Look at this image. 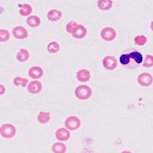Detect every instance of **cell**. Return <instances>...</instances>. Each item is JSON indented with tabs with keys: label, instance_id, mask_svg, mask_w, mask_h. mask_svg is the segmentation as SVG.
Segmentation results:
<instances>
[{
	"label": "cell",
	"instance_id": "cell-1",
	"mask_svg": "<svg viewBox=\"0 0 153 153\" xmlns=\"http://www.w3.org/2000/svg\"><path fill=\"white\" fill-rule=\"evenodd\" d=\"M121 66L125 69L134 70L138 69L143 61V57L140 51L136 49L124 50L119 57Z\"/></svg>",
	"mask_w": 153,
	"mask_h": 153
},
{
	"label": "cell",
	"instance_id": "cell-28",
	"mask_svg": "<svg viewBox=\"0 0 153 153\" xmlns=\"http://www.w3.org/2000/svg\"><path fill=\"white\" fill-rule=\"evenodd\" d=\"M121 153H132V152H131L130 151H123Z\"/></svg>",
	"mask_w": 153,
	"mask_h": 153
},
{
	"label": "cell",
	"instance_id": "cell-13",
	"mask_svg": "<svg viewBox=\"0 0 153 153\" xmlns=\"http://www.w3.org/2000/svg\"><path fill=\"white\" fill-rule=\"evenodd\" d=\"M43 74L44 71L39 66H33L28 70L29 76L34 79L40 78L43 76Z\"/></svg>",
	"mask_w": 153,
	"mask_h": 153
},
{
	"label": "cell",
	"instance_id": "cell-24",
	"mask_svg": "<svg viewBox=\"0 0 153 153\" xmlns=\"http://www.w3.org/2000/svg\"><path fill=\"white\" fill-rule=\"evenodd\" d=\"M153 66V57L150 54L146 56L144 62L143 64V66L145 68H152Z\"/></svg>",
	"mask_w": 153,
	"mask_h": 153
},
{
	"label": "cell",
	"instance_id": "cell-3",
	"mask_svg": "<svg viewBox=\"0 0 153 153\" xmlns=\"http://www.w3.org/2000/svg\"><path fill=\"white\" fill-rule=\"evenodd\" d=\"M16 133L15 127L10 123H5L0 127V135L6 139L13 137Z\"/></svg>",
	"mask_w": 153,
	"mask_h": 153
},
{
	"label": "cell",
	"instance_id": "cell-17",
	"mask_svg": "<svg viewBox=\"0 0 153 153\" xmlns=\"http://www.w3.org/2000/svg\"><path fill=\"white\" fill-rule=\"evenodd\" d=\"M113 1L111 0H99L98 1V8L103 11L109 10L112 7Z\"/></svg>",
	"mask_w": 153,
	"mask_h": 153
},
{
	"label": "cell",
	"instance_id": "cell-14",
	"mask_svg": "<svg viewBox=\"0 0 153 153\" xmlns=\"http://www.w3.org/2000/svg\"><path fill=\"white\" fill-rule=\"evenodd\" d=\"M47 16H48V19L49 21L52 22H57L58 20H59L60 19H61V18L62 16V12L61 11L54 9V10H50L49 11Z\"/></svg>",
	"mask_w": 153,
	"mask_h": 153
},
{
	"label": "cell",
	"instance_id": "cell-27",
	"mask_svg": "<svg viewBox=\"0 0 153 153\" xmlns=\"http://www.w3.org/2000/svg\"><path fill=\"white\" fill-rule=\"evenodd\" d=\"M5 91H6L5 87L2 85H0V95H3V94L5 93Z\"/></svg>",
	"mask_w": 153,
	"mask_h": 153
},
{
	"label": "cell",
	"instance_id": "cell-15",
	"mask_svg": "<svg viewBox=\"0 0 153 153\" xmlns=\"http://www.w3.org/2000/svg\"><path fill=\"white\" fill-rule=\"evenodd\" d=\"M27 23L29 27L32 28L38 27L41 23V20L37 16L32 15L27 18Z\"/></svg>",
	"mask_w": 153,
	"mask_h": 153
},
{
	"label": "cell",
	"instance_id": "cell-21",
	"mask_svg": "<svg viewBox=\"0 0 153 153\" xmlns=\"http://www.w3.org/2000/svg\"><path fill=\"white\" fill-rule=\"evenodd\" d=\"M60 50V45L57 42H52L48 46V51L51 54H56Z\"/></svg>",
	"mask_w": 153,
	"mask_h": 153
},
{
	"label": "cell",
	"instance_id": "cell-12",
	"mask_svg": "<svg viewBox=\"0 0 153 153\" xmlns=\"http://www.w3.org/2000/svg\"><path fill=\"white\" fill-rule=\"evenodd\" d=\"M76 78L80 81L85 83V82H88L91 78V74L89 71L85 69H82L79 70L76 73Z\"/></svg>",
	"mask_w": 153,
	"mask_h": 153
},
{
	"label": "cell",
	"instance_id": "cell-8",
	"mask_svg": "<svg viewBox=\"0 0 153 153\" xmlns=\"http://www.w3.org/2000/svg\"><path fill=\"white\" fill-rule=\"evenodd\" d=\"M71 34L72 36L76 39H82L86 35L87 30L83 25H77L72 30Z\"/></svg>",
	"mask_w": 153,
	"mask_h": 153
},
{
	"label": "cell",
	"instance_id": "cell-11",
	"mask_svg": "<svg viewBox=\"0 0 153 153\" xmlns=\"http://www.w3.org/2000/svg\"><path fill=\"white\" fill-rule=\"evenodd\" d=\"M55 135L56 139L60 141H66L69 140L71 136L69 131L65 128H58L55 133Z\"/></svg>",
	"mask_w": 153,
	"mask_h": 153
},
{
	"label": "cell",
	"instance_id": "cell-7",
	"mask_svg": "<svg viewBox=\"0 0 153 153\" xmlns=\"http://www.w3.org/2000/svg\"><path fill=\"white\" fill-rule=\"evenodd\" d=\"M152 76L149 73H143L137 77L138 83L143 87H148L152 83Z\"/></svg>",
	"mask_w": 153,
	"mask_h": 153
},
{
	"label": "cell",
	"instance_id": "cell-26",
	"mask_svg": "<svg viewBox=\"0 0 153 153\" xmlns=\"http://www.w3.org/2000/svg\"><path fill=\"white\" fill-rule=\"evenodd\" d=\"M78 25L77 22H74V21H71L69 22L68 24L66 25V31L69 33H71L72 32V30L74 29V28Z\"/></svg>",
	"mask_w": 153,
	"mask_h": 153
},
{
	"label": "cell",
	"instance_id": "cell-22",
	"mask_svg": "<svg viewBox=\"0 0 153 153\" xmlns=\"http://www.w3.org/2000/svg\"><path fill=\"white\" fill-rule=\"evenodd\" d=\"M28 83V80L27 78H23L20 76H17L13 79V84L15 86H22V87H25Z\"/></svg>",
	"mask_w": 153,
	"mask_h": 153
},
{
	"label": "cell",
	"instance_id": "cell-25",
	"mask_svg": "<svg viewBox=\"0 0 153 153\" xmlns=\"http://www.w3.org/2000/svg\"><path fill=\"white\" fill-rule=\"evenodd\" d=\"M10 37V32L4 29H1L0 30V42H4L7 41Z\"/></svg>",
	"mask_w": 153,
	"mask_h": 153
},
{
	"label": "cell",
	"instance_id": "cell-19",
	"mask_svg": "<svg viewBox=\"0 0 153 153\" xmlns=\"http://www.w3.org/2000/svg\"><path fill=\"white\" fill-rule=\"evenodd\" d=\"M52 150L54 153H65L67 148L66 146L61 143H56L52 146Z\"/></svg>",
	"mask_w": 153,
	"mask_h": 153
},
{
	"label": "cell",
	"instance_id": "cell-23",
	"mask_svg": "<svg viewBox=\"0 0 153 153\" xmlns=\"http://www.w3.org/2000/svg\"><path fill=\"white\" fill-rule=\"evenodd\" d=\"M148 41V39L144 35H137L134 38V44L137 45L143 46L145 45Z\"/></svg>",
	"mask_w": 153,
	"mask_h": 153
},
{
	"label": "cell",
	"instance_id": "cell-16",
	"mask_svg": "<svg viewBox=\"0 0 153 153\" xmlns=\"http://www.w3.org/2000/svg\"><path fill=\"white\" fill-rule=\"evenodd\" d=\"M30 54L28 51L25 49H21L16 54V59L20 62H24L28 60Z\"/></svg>",
	"mask_w": 153,
	"mask_h": 153
},
{
	"label": "cell",
	"instance_id": "cell-9",
	"mask_svg": "<svg viewBox=\"0 0 153 153\" xmlns=\"http://www.w3.org/2000/svg\"><path fill=\"white\" fill-rule=\"evenodd\" d=\"M13 35L16 39H25L28 37V33L27 29L22 26H18L13 28Z\"/></svg>",
	"mask_w": 153,
	"mask_h": 153
},
{
	"label": "cell",
	"instance_id": "cell-10",
	"mask_svg": "<svg viewBox=\"0 0 153 153\" xmlns=\"http://www.w3.org/2000/svg\"><path fill=\"white\" fill-rule=\"evenodd\" d=\"M27 90L31 94H38L42 90V85L39 81H32L28 84Z\"/></svg>",
	"mask_w": 153,
	"mask_h": 153
},
{
	"label": "cell",
	"instance_id": "cell-5",
	"mask_svg": "<svg viewBox=\"0 0 153 153\" xmlns=\"http://www.w3.org/2000/svg\"><path fill=\"white\" fill-rule=\"evenodd\" d=\"M101 37L103 40L110 42L114 40L117 37V32L115 29L111 27H105L103 28L100 32Z\"/></svg>",
	"mask_w": 153,
	"mask_h": 153
},
{
	"label": "cell",
	"instance_id": "cell-18",
	"mask_svg": "<svg viewBox=\"0 0 153 153\" xmlns=\"http://www.w3.org/2000/svg\"><path fill=\"white\" fill-rule=\"evenodd\" d=\"M51 120V115L49 112L46 111H40L37 116V120L40 123L45 124L48 123Z\"/></svg>",
	"mask_w": 153,
	"mask_h": 153
},
{
	"label": "cell",
	"instance_id": "cell-2",
	"mask_svg": "<svg viewBox=\"0 0 153 153\" xmlns=\"http://www.w3.org/2000/svg\"><path fill=\"white\" fill-rule=\"evenodd\" d=\"M92 95V90L90 86L87 85H79L75 90V95L79 100H85L89 99Z\"/></svg>",
	"mask_w": 153,
	"mask_h": 153
},
{
	"label": "cell",
	"instance_id": "cell-4",
	"mask_svg": "<svg viewBox=\"0 0 153 153\" xmlns=\"http://www.w3.org/2000/svg\"><path fill=\"white\" fill-rule=\"evenodd\" d=\"M81 124L80 119L78 117L70 116L66 119L64 122L65 127L71 131H76L78 129Z\"/></svg>",
	"mask_w": 153,
	"mask_h": 153
},
{
	"label": "cell",
	"instance_id": "cell-20",
	"mask_svg": "<svg viewBox=\"0 0 153 153\" xmlns=\"http://www.w3.org/2000/svg\"><path fill=\"white\" fill-rule=\"evenodd\" d=\"M19 13L23 16H28L32 13V8L30 4H23L21 5V9L19 11Z\"/></svg>",
	"mask_w": 153,
	"mask_h": 153
},
{
	"label": "cell",
	"instance_id": "cell-6",
	"mask_svg": "<svg viewBox=\"0 0 153 153\" xmlns=\"http://www.w3.org/2000/svg\"><path fill=\"white\" fill-rule=\"evenodd\" d=\"M102 62L104 68L109 71L114 70L117 67V65H118V62H117V60L115 57L111 56L105 57Z\"/></svg>",
	"mask_w": 153,
	"mask_h": 153
}]
</instances>
